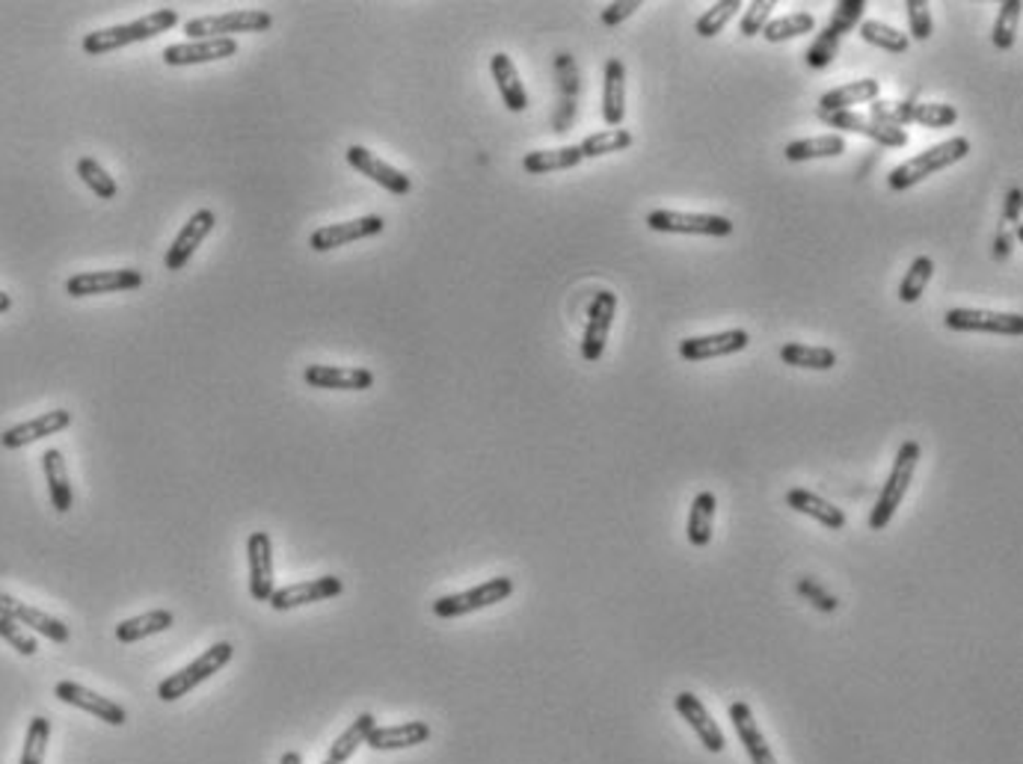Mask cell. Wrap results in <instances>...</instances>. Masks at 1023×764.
Masks as SVG:
<instances>
[{
  "label": "cell",
  "mask_w": 1023,
  "mask_h": 764,
  "mask_svg": "<svg viewBox=\"0 0 1023 764\" xmlns=\"http://www.w3.org/2000/svg\"><path fill=\"white\" fill-rule=\"evenodd\" d=\"M875 122L882 125H923V128H953L958 122V110L953 104H923V101H884L875 99L869 107Z\"/></svg>",
  "instance_id": "4"
},
{
  "label": "cell",
  "mask_w": 1023,
  "mask_h": 764,
  "mask_svg": "<svg viewBox=\"0 0 1023 764\" xmlns=\"http://www.w3.org/2000/svg\"><path fill=\"white\" fill-rule=\"evenodd\" d=\"M878 92H882V83L875 78L852 80L845 87L825 92L822 99H819V110L822 113H840V110H852L854 104H873L878 99Z\"/></svg>",
  "instance_id": "32"
},
{
  "label": "cell",
  "mask_w": 1023,
  "mask_h": 764,
  "mask_svg": "<svg viewBox=\"0 0 1023 764\" xmlns=\"http://www.w3.org/2000/svg\"><path fill=\"white\" fill-rule=\"evenodd\" d=\"M10 308H12V297L0 290V315H3V311H10Z\"/></svg>",
  "instance_id": "57"
},
{
  "label": "cell",
  "mask_w": 1023,
  "mask_h": 764,
  "mask_svg": "<svg viewBox=\"0 0 1023 764\" xmlns=\"http://www.w3.org/2000/svg\"><path fill=\"white\" fill-rule=\"evenodd\" d=\"M845 151V137L843 134H822V137H804L793 139L783 158L789 163H804V160H819V158H840Z\"/></svg>",
  "instance_id": "35"
},
{
  "label": "cell",
  "mask_w": 1023,
  "mask_h": 764,
  "mask_svg": "<svg viewBox=\"0 0 1023 764\" xmlns=\"http://www.w3.org/2000/svg\"><path fill=\"white\" fill-rule=\"evenodd\" d=\"M42 471H45V480H48L50 506H54L57 513H69L71 504H75V492H71L69 468H66L62 451L48 447V451L42 454Z\"/></svg>",
  "instance_id": "30"
},
{
  "label": "cell",
  "mask_w": 1023,
  "mask_h": 764,
  "mask_svg": "<svg viewBox=\"0 0 1023 764\" xmlns=\"http://www.w3.org/2000/svg\"><path fill=\"white\" fill-rule=\"evenodd\" d=\"M431 738V726L424 720H407L398 726H374L372 734L365 738V746L372 750H407V746H419Z\"/></svg>",
  "instance_id": "28"
},
{
  "label": "cell",
  "mask_w": 1023,
  "mask_h": 764,
  "mask_svg": "<svg viewBox=\"0 0 1023 764\" xmlns=\"http://www.w3.org/2000/svg\"><path fill=\"white\" fill-rule=\"evenodd\" d=\"M273 27V15L264 10H235L220 15H202L184 24V33L196 39H231V33H264Z\"/></svg>",
  "instance_id": "6"
},
{
  "label": "cell",
  "mask_w": 1023,
  "mask_h": 764,
  "mask_svg": "<svg viewBox=\"0 0 1023 764\" xmlns=\"http://www.w3.org/2000/svg\"><path fill=\"white\" fill-rule=\"evenodd\" d=\"M490 71H492V80H496V87H499V95H502L504 107L511 110V113H522V110L528 107V92H525V87H522L520 71H516V66H513V60L508 57V54H502V50H499V54H492Z\"/></svg>",
  "instance_id": "31"
},
{
  "label": "cell",
  "mask_w": 1023,
  "mask_h": 764,
  "mask_svg": "<svg viewBox=\"0 0 1023 764\" xmlns=\"http://www.w3.org/2000/svg\"><path fill=\"white\" fill-rule=\"evenodd\" d=\"M214 223H217V219H214V210H196V214L181 226V231L175 235V240H172V247L167 249V259H163L167 270L184 267V264L193 259V252L202 247V240L212 235Z\"/></svg>",
  "instance_id": "23"
},
{
  "label": "cell",
  "mask_w": 1023,
  "mask_h": 764,
  "mask_svg": "<svg viewBox=\"0 0 1023 764\" xmlns=\"http://www.w3.org/2000/svg\"><path fill=\"white\" fill-rule=\"evenodd\" d=\"M1021 205H1023V193L1021 187L1009 190V196H1005V210H1003V223L1005 229L1014 231V240H1023V229H1021Z\"/></svg>",
  "instance_id": "54"
},
{
  "label": "cell",
  "mask_w": 1023,
  "mask_h": 764,
  "mask_svg": "<svg viewBox=\"0 0 1023 764\" xmlns=\"http://www.w3.org/2000/svg\"><path fill=\"white\" fill-rule=\"evenodd\" d=\"M861 39L875 45V48L890 50V54H905L911 39H908V33L896 31L890 24H884V21H861Z\"/></svg>",
  "instance_id": "41"
},
{
  "label": "cell",
  "mask_w": 1023,
  "mask_h": 764,
  "mask_svg": "<svg viewBox=\"0 0 1023 764\" xmlns=\"http://www.w3.org/2000/svg\"><path fill=\"white\" fill-rule=\"evenodd\" d=\"M715 510H718V498H715L709 489H703V492L694 495L692 510H689V525H685L689 543H692L694 548H706L713 543Z\"/></svg>",
  "instance_id": "33"
},
{
  "label": "cell",
  "mask_w": 1023,
  "mask_h": 764,
  "mask_svg": "<svg viewBox=\"0 0 1023 764\" xmlns=\"http://www.w3.org/2000/svg\"><path fill=\"white\" fill-rule=\"evenodd\" d=\"M795 590H798V596L807 598V602H810V605L816 607V611H822V614H833V611L840 607V598L833 596L831 590H825L822 581H816V578H812V575L798 578V584H795Z\"/></svg>",
  "instance_id": "49"
},
{
  "label": "cell",
  "mask_w": 1023,
  "mask_h": 764,
  "mask_svg": "<svg viewBox=\"0 0 1023 764\" xmlns=\"http://www.w3.org/2000/svg\"><path fill=\"white\" fill-rule=\"evenodd\" d=\"M647 226L664 235H709V238H727L736 229V223L721 214H685V210H650Z\"/></svg>",
  "instance_id": "8"
},
{
  "label": "cell",
  "mask_w": 1023,
  "mask_h": 764,
  "mask_svg": "<svg viewBox=\"0 0 1023 764\" xmlns=\"http://www.w3.org/2000/svg\"><path fill=\"white\" fill-rule=\"evenodd\" d=\"M736 10H742V3H739V0H721V3H713L709 10L703 12L701 19L694 21V33L703 36V39H715V36H718V33L730 24Z\"/></svg>",
  "instance_id": "43"
},
{
  "label": "cell",
  "mask_w": 1023,
  "mask_h": 764,
  "mask_svg": "<svg viewBox=\"0 0 1023 764\" xmlns=\"http://www.w3.org/2000/svg\"><path fill=\"white\" fill-rule=\"evenodd\" d=\"M78 175H81L83 184H87V187H90L99 199H116L120 187H116L113 175H107V169L101 167L99 160H92V158L78 160Z\"/></svg>",
  "instance_id": "47"
},
{
  "label": "cell",
  "mask_w": 1023,
  "mask_h": 764,
  "mask_svg": "<svg viewBox=\"0 0 1023 764\" xmlns=\"http://www.w3.org/2000/svg\"><path fill=\"white\" fill-rule=\"evenodd\" d=\"M863 10H866V3L863 0H843V3H837L833 7V15L828 21V27L845 36V33H852L857 24L863 21Z\"/></svg>",
  "instance_id": "51"
},
{
  "label": "cell",
  "mask_w": 1023,
  "mask_h": 764,
  "mask_svg": "<svg viewBox=\"0 0 1023 764\" xmlns=\"http://www.w3.org/2000/svg\"><path fill=\"white\" fill-rule=\"evenodd\" d=\"M727 715H730V723H732V729H736V738L742 741L744 753H748L751 764H777L772 746H769V741H765L763 729H760L757 717H753L751 705L732 703L730 708H727Z\"/></svg>",
  "instance_id": "25"
},
{
  "label": "cell",
  "mask_w": 1023,
  "mask_h": 764,
  "mask_svg": "<svg viewBox=\"0 0 1023 764\" xmlns=\"http://www.w3.org/2000/svg\"><path fill=\"white\" fill-rule=\"evenodd\" d=\"M0 616H10V619L21 623L24 628H31L36 635L48 637L50 643H69V626L62 619L45 614L39 607L24 605L19 598L7 596V593H0Z\"/></svg>",
  "instance_id": "18"
},
{
  "label": "cell",
  "mask_w": 1023,
  "mask_h": 764,
  "mask_svg": "<svg viewBox=\"0 0 1023 764\" xmlns=\"http://www.w3.org/2000/svg\"><path fill=\"white\" fill-rule=\"evenodd\" d=\"M54 696L66 705H75V708H81L87 715L99 717L101 723L107 726H125L128 723V711L122 708L120 703H113L111 696H101L90 687L78 685V682H60V685L54 687Z\"/></svg>",
  "instance_id": "13"
},
{
  "label": "cell",
  "mask_w": 1023,
  "mask_h": 764,
  "mask_svg": "<svg viewBox=\"0 0 1023 764\" xmlns=\"http://www.w3.org/2000/svg\"><path fill=\"white\" fill-rule=\"evenodd\" d=\"M840 42H843L840 33L833 31V27H825V31L812 39L810 48L804 50V62L816 71L828 69V66L837 60V54H840Z\"/></svg>",
  "instance_id": "44"
},
{
  "label": "cell",
  "mask_w": 1023,
  "mask_h": 764,
  "mask_svg": "<svg viewBox=\"0 0 1023 764\" xmlns=\"http://www.w3.org/2000/svg\"><path fill=\"white\" fill-rule=\"evenodd\" d=\"M816 31V19H812L810 12H789V15H781V19H772L765 24L763 39L777 45V42H789L798 39V36H807V33Z\"/></svg>",
  "instance_id": "39"
},
{
  "label": "cell",
  "mask_w": 1023,
  "mask_h": 764,
  "mask_svg": "<svg viewBox=\"0 0 1023 764\" xmlns=\"http://www.w3.org/2000/svg\"><path fill=\"white\" fill-rule=\"evenodd\" d=\"M614 315H617V294L612 290H600L593 297L591 308H588V327H584L582 338V358L584 362H600L612 335Z\"/></svg>",
  "instance_id": "12"
},
{
  "label": "cell",
  "mask_w": 1023,
  "mask_h": 764,
  "mask_svg": "<svg viewBox=\"0 0 1023 764\" xmlns=\"http://www.w3.org/2000/svg\"><path fill=\"white\" fill-rule=\"evenodd\" d=\"M970 151H974L970 139L950 137L946 142H937V146H932V149L920 151L917 158L905 160V163H899L896 169H890L887 184H890V190H911V187H917V184H923V181L929 179V175H934V172H943V169L962 163Z\"/></svg>",
  "instance_id": "2"
},
{
  "label": "cell",
  "mask_w": 1023,
  "mask_h": 764,
  "mask_svg": "<svg viewBox=\"0 0 1023 764\" xmlns=\"http://www.w3.org/2000/svg\"><path fill=\"white\" fill-rule=\"evenodd\" d=\"M383 226H386V223H383V217H377V214L348 219V223H332V226L311 231L309 247L315 249V252H330V249L348 247L353 240L374 238V235H380Z\"/></svg>",
  "instance_id": "16"
},
{
  "label": "cell",
  "mask_w": 1023,
  "mask_h": 764,
  "mask_svg": "<svg viewBox=\"0 0 1023 764\" xmlns=\"http://www.w3.org/2000/svg\"><path fill=\"white\" fill-rule=\"evenodd\" d=\"M673 708H677V715H680L685 723L692 726L694 734H697V741L703 744V750H709V753H724L727 738H724L721 726L715 723L713 715H709V708L701 703V696L692 694V691H680V694L673 696Z\"/></svg>",
  "instance_id": "14"
},
{
  "label": "cell",
  "mask_w": 1023,
  "mask_h": 764,
  "mask_svg": "<svg viewBox=\"0 0 1023 764\" xmlns=\"http://www.w3.org/2000/svg\"><path fill=\"white\" fill-rule=\"evenodd\" d=\"M513 596V578H490V581H484V584L471 586V590H463V593H452V596H440L433 602V614L440 616V619H457V616L475 614V611H484V607H492L504 602V598Z\"/></svg>",
  "instance_id": "7"
},
{
  "label": "cell",
  "mask_w": 1023,
  "mask_h": 764,
  "mask_svg": "<svg viewBox=\"0 0 1023 764\" xmlns=\"http://www.w3.org/2000/svg\"><path fill=\"white\" fill-rule=\"evenodd\" d=\"M751 344V335L744 329H724V332H713V335H694L682 338L680 341V356L685 362H706V358H721L732 356V353H742Z\"/></svg>",
  "instance_id": "15"
},
{
  "label": "cell",
  "mask_w": 1023,
  "mask_h": 764,
  "mask_svg": "<svg viewBox=\"0 0 1023 764\" xmlns=\"http://www.w3.org/2000/svg\"><path fill=\"white\" fill-rule=\"evenodd\" d=\"M172 626H175L172 611H149V614L130 616V619L120 623V626H116V640H120V643H137V640L161 635V631H167V628Z\"/></svg>",
  "instance_id": "36"
},
{
  "label": "cell",
  "mask_w": 1023,
  "mask_h": 764,
  "mask_svg": "<svg viewBox=\"0 0 1023 764\" xmlns=\"http://www.w3.org/2000/svg\"><path fill=\"white\" fill-rule=\"evenodd\" d=\"M905 12H908V39L917 42H929L934 33V21H932V10H929V3L925 0H908L905 3Z\"/></svg>",
  "instance_id": "50"
},
{
  "label": "cell",
  "mask_w": 1023,
  "mask_h": 764,
  "mask_svg": "<svg viewBox=\"0 0 1023 764\" xmlns=\"http://www.w3.org/2000/svg\"><path fill=\"white\" fill-rule=\"evenodd\" d=\"M280 764H303V755L297 753V750H288V753L282 755Z\"/></svg>",
  "instance_id": "56"
},
{
  "label": "cell",
  "mask_w": 1023,
  "mask_h": 764,
  "mask_svg": "<svg viewBox=\"0 0 1023 764\" xmlns=\"http://www.w3.org/2000/svg\"><path fill=\"white\" fill-rule=\"evenodd\" d=\"M69 424H71L69 409H50V412H42L39 418H31V421H21V424H15V427L3 430L0 445L10 447V451H19V447L33 445V442H39V438L57 436V433H62Z\"/></svg>",
  "instance_id": "19"
},
{
  "label": "cell",
  "mask_w": 1023,
  "mask_h": 764,
  "mask_svg": "<svg viewBox=\"0 0 1023 764\" xmlns=\"http://www.w3.org/2000/svg\"><path fill=\"white\" fill-rule=\"evenodd\" d=\"M341 590H344L341 578H336V575L311 578V581H300V584L273 590V596L268 605H271L273 611H292V607L315 605V602H327V598L341 596Z\"/></svg>",
  "instance_id": "17"
},
{
  "label": "cell",
  "mask_w": 1023,
  "mask_h": 764,
  "mask_svg": "<svg viewBox=\"0 0 1023 764\" xmlns=\"http://www.w3.org/2000/svg\"><path fill=\"white\" fill-rule=\"evenodd\" d=\"M602 119L609 128H621L626 116V66L621 57L605 60V75H602Z\"/></svg>",
  "instance_id": "26"
},
{
  "label": "cell",
  "mask_w": 1023,
  "mask_h": 764,
  "mask_svg": "<svg viewBox=\"0 0 1023 764\" xmlns=\"http://www.w3.org/2000/svg\"><path fill=\"white\" fill-rule=\"evenodd\" d=\"M783 365L804 367V370H831L837 365V353L831 347H812V344H783L781 347Z\"/></svg>",
  "instance_id": "38"
},
{
  "label": "cell",
  "mask_w": 1023,
  "mask_h": 764,
  "mask_svg": "<svg viewBox=\"0 0 1023 764\" xmlns=\"http://www.w3.org/2000/svg\"><path fill=\"white\" fill-rule=\"evenodd\" d=\"M638 10H641V0H617V3H609V7L602 10L600 19L605 27H621L623 21L633 19Z\"/></svg>",
  "instance_id": "53"
},
{
  "label": "cell",
  "mask_w": 1023,
  "mask_h": 764,
  "mask_svg": "<svg viewBox=\"0 0 1023 764\" xmlns=\"http://www.w3.org/2000/svg\"><path fill=\"white\" fill-rule=\"evenodd\" d=\"M819 119H822L828 128H840L849 130V134H861V137L866 139H875L884 149H905V146H908V130L894 128V125H882V122H875L873 116H861V113H854V110H840V113H822V110H819Z\"/></svg>",
  "instance_id": "10"
},
{
  "label": "cell",
  "mask_w": 1023,
  "mask_h": 764,
  "mask_svg": "<svg viewBox=\"0 0 1023 764\" xmlns=\"http://www.w3.org/2000/svg\"><path fill=\"white\" fill-rule=\"evenodd\" d=\"M48 738H50L48 717H33L31 726H27V734H24V750H21L19 764H45Z\"/></svg>",
  "instance_id": "45"
},
{
  "label": "cell",
  "mask_w": 1023,
  "mask_h": 764,
  "mask_svg": "<svg viewBox=\"0 0 1023 764\" xmlns=\"http://www.w3.org/2000/svg\"><path fill=\"white\" fill-rule=\"evenodd\" d=\"M934 276V261L929 255H917L911 261V267L902 276V285H899V299H902L905 306H911L917 299L923 297L925 288H929V282Z\"/></svg>",
  "instance_id": "42"
},
{
  "label": "cell",
  "mask_w": 1023,
  "mask_h": 764,
  "mask_svg": "<svg viewBox=\"0 0 1023 764\" xmlns=\"http://www.w3.org/2000/svg\"><path fill=\"white\" fill-rule=\"evenodd\" d=\"M946 329L955 332H988V335H1023V318L1018 311H991V308H950L943 315Z\"/></svg>",
  "instance_id": "9"
},
{
  "label": "cell",
  "mask_w": 1023,
  "mask_h": 764,
  "mask_svg": "<svg viewBox=\"0 0 1023 764\" xmlns=\"http://www.w3.org/2000/svg\"><path fill=\"white\" fill-rule=\"evenodd\" d=\"M247 560H250V593L255 602H271L273 596V543L264 531L247 539Z\"/></svg>",
  "instance_id": "24"
},
{
  "label": "cell",
  "mask_w": 1023,
  "mask_h": 764,
  "mask_svg": "<svg viewBox=\"0 0 1023 764\" xmlns=\"http://www.w3.org/2000/svg\"><path fill=\"white\" fill-rule=\"evenodd\" d=\"M143 285L140 270H92L78 273L66 282L69 297H99V294H120V290H137Z\"/></svg>",
  "instance_id": "11"
},
{
  "label": "cell",
  "mask_w": 1023,
  "mask_h": 764,
  "mask_svg": "<svg viewBox=\"0 0 1023 764\" xmlns=\"http://www.w3.org/2000/svg\"><path fill=\"white\" fill-rule=\"evenodd\" d=\"M0 640H7V643L24 658H33L39 652V643H36V637L27 631V628L10 619V616H0Z\"/></svg>",
  "instance_id": "48"
},
{
  "label": "cell",
  "mask_w": 1023,
  "mask_h": 764,
  "mask_svg": "<svg viewBox=\"0 0 1023 764\" xmlns=\"http://www.w3.org/2000/svg\"><path fill=\"white\" fill-rule=\"evenodd\" d=\"M374 726H377V717H374L372 711H365V715L356 717V720H353V723L348 726V729H344V732H341L336 741H332L330 753L323 755L321 764H348V762H351L353 753H356V750L365 744V738L372 734Z\"/></svg>",
  "instance_id": "34"
},
{
  "label": "cell",
  "mask_w": 1023,
  "mask_h": 764,
  "mask_svg": "<svg viewBox=\"0 0 1023 764\" xmlns=\"http://www.w3.org/2000/svg\"><path fill=\"white\" fill-rule=\"evenodd\" d=\"M582 151L579 146H561V149H546V151H528L522 158V169L532 172V175H546V172H561V169H576L582 163Z\"/></svg>",
  "instance_id": "37"
},
{
  "label": "cell",
  "mask_w": 1023,
  "mask_h": 764,
  "mask_svg": "<svg viewBox=\"0 0 1023 764\" xmlns=\"http://www.w3.org/2000/svg\"><path fill=\"white\" fill-rule=\"evenodd\" d=\"M181 21L179 10H155L149 15H143L137 21H128V24H116V27H104V31L87 33L81 42L83 54H90V57H101V54H111V50L128 48L134 42H146L151 36H158V33L172 31L175 24Z\"/></svg>",
  "instance_id": "1"
},
{
  "label": "cell",
  "mask_w": 1023,
  "mask_h": 764,
  "mask_svg": "<svg viewBox=\"0 0 1023 764\" xmlns=\"http://www.w3.org/2000/svg\"><path fill=\"white\" fill-rule=\"evenodd\" d=\"M920 457H923V447L920 442H902V447L896 451L894 468H890V475H887V483L878 492V501H875L873 513H869V527L873 531H884V527L890 525V518L896 516V510L902 506L905 495H908V489H911L913 471L920 466Z\"/></svg>",
  "instance_id": "3"
},
{
  "label": "cell",
  "mask_w": 1023,
  "mask_h": 764,
  "mask_svg": "<svg viewBox=\"0 0 1023 764\" xmlns=\"http://www.w3.org/2000/svg\"><path fill=\"white\" fill-rule=\"evenodd\" d=\"M635 142V137L626 128H609V130H596L591 137H584L579 142V151H582V158H605V155H614V151H626Z\"/></svg>",
  "instance_id": "40"
},
{
  "label": "cell",
  "mask_w": 1023,
  "mask_h": 764,
  "mask_svg": "<svg viewBox=\"0 0 1023 764\" xmlns=\"http://www.w3.org/2000/svg\"><path fill=\"white\" fill-rule=\"evenodd\" d=\"M555 71H558V90H561V101H558V113H555V130L564 134L570 130L576 122V101H579V66L572 60L570 54H558L555 57Z\"/></svg>",
  "instance_id": "27"
},
{
  "label": "cell",
  "mask_w": 1023,
  "mask_h": 764,
  "mask_svg": "<svg viewBox=\"0 0 1023 764\" xmlns=\"http://www.w3.org/2000/svg\"><path fill=\"white\" fill-rule=\"evenodd\" d=\"M231 658H235V646L220 640V643H214L212 649H205L196 661L179 670V673H172L170 679H163L161 685H158V699L163 703H175L181 696H187L191 691L202 685V682H208L214 673H220L223 666L229 664Z\"/></svg>",
  "instance_id": "5"
},
{
  "label": "cell",
  "mask_w": 1023,
  "mask_h": 764,
  "mask_svg": "<svg viewBox=\"0 0 1023 764\" xmlns=\"http://www.w3.org/2000/svg\"><path fill=\"white\" fill-rule=\"evenodd\" d=\"M1012 249H1014V231L1005 229V226H1003V229H1000V235L993 238V259L1005 261L1009 255H1012Z\"/></svg>",
  "instance_id": "55"
},
{
  "label": "cell",
  "mask_w": 1023,
  "mask_h": 764,
  "mask_svg": "<svg viewBox=\"0 0 1023 764\" xmlns=\"http://www.w3.org/2000/svg\"><path fill=\"white\" fill-rule=\"evenodd\" d=\"M238 54L235 39H196V42H175L163 48V62L167 66H202V62L226 60Z\"/></svg>",
  "instance_id": "22"
},
{
  "label": "cell",
  "mask_w": 1023,
  "mask_h": 764,
  "mask_svg": "<svg viewBox=\"0 0 1023 764\" xmlns=\"http://www.w3.org/2000/svg\"><path fill=\"white\" fill-rule=\"evenodd\" d=\"M1018 24H1021V0H1005L997 12V24H993V45L1000 50H1012L1014 39H1018Z\"/></svg>",
  "instance_id": "46"
},
{
  "label": "cell",
  "mask_w": 1023,
  "mask_h": 764,
  "mask_svg": "<svg viewBox=\"0 0 1023 764\" xmlns=\"http://www.w3.org/2000/svg\"><path fill=\"white\" fill-rule=\"evenodd\" d=\"M786 506L795 510V513H802V516H810L812 522H819V525L828 527V531H843L845 522H849L840 506H833L831 501H825L822 495H816V492L802 487L786 492Z\"/></svg>",
  "instance_id": "29"
},
{
  "label": "cell",
  "mask_w": 1023,
  "mask_h": 764,
  "mask_svg": "<svg viewBox=\"0 0 1023 764\" xmlns=\"http://www.w3.org/2000/svg\"><path fill=\"white\" fill-rule=\"evenodd\" d=\"M772 10H774V0H753L751 7L744 10L742 15V36H760L765 31V24L772 21Z\"/></svg>",
  "instance_id": "52"
},
{
  "label": "cell",
  "mask_w": 1023,
  "mask_h": 764,
  "mask_svg": "<svg viewBox=\"0 0 1023 764\" xmlns=\"http://www.w3.org/2000/svg\"><path fill=\"white\" fill-rule=\"evenodd\" d=\"M348 163H351L356 172H362V175H368L374 184L389 190L391 196H407L412 190L410 175H403L401 169L389 167L386 160L377 158V155L365 149V146H351V149H348Z\"/></svg>",
  "instance_id": "20"
},
{
  "label": "cell",
  "mask_w": 1023,
  "mask_h": 764,
  "mask_svg": "<svg viewBox=\"0 0 1023 764\" xmlns=\"http://www.w3.org/2000/svg\"><path fill=\"white\" fill-rule=\"evenodd\" d=\"M303 379L311 388H327V391H365L374 386V374L368 367L351 365H309L303 370Z\"/></svg>",
  "instance_id": "21"
}]
</instances>
